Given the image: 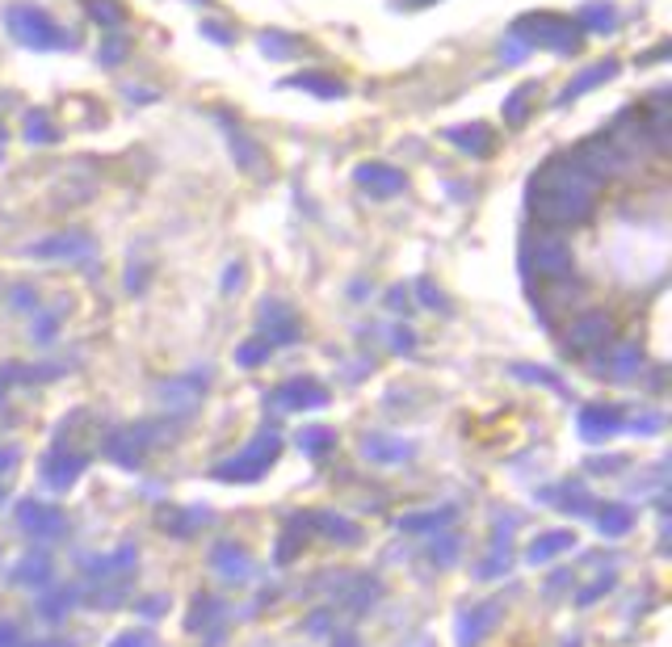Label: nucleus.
I'll use <instances>...</instances> for the list:
<instances>
[{
    "mask_svg": "<svg viewBox=\"0 0 672 647\" xmlns=\"http://www.w3.org/2000/svg\"><path fill=\"white\" fill-rule=\"evenodd\" d=\"M517 38L526 47H546V51H576L580 43L576 22H564V17H526L517 26Z\"/></svg>",
    "mask_w": 672,
    "mask_h": 647,
    "instance_id": "3",
    "label": "nucleus"
},
{
    "mask_svg": "<svg viewBox=\"0 0 672 647\" xmlns=\"http://www.w3.org/2000/svg\"><path fill=\"white\" fill-rule=\"evenodd\" d=\"M526 97H530V93H526V89H517V93L509 97V106H505V118H512V122H517V118L526 114Z\"/></svg>",
    "mask_w": 672,
    "mask_h": 647,
    "instance_id": "12",
    "label": "nucleus"
},
{
    "mask_svg": "<svg viewBox=\"0 0 672 647\" xmlns=\"http://www.w3.org/2000/svg\"><path fill=\"white\" fill-rule=\"evenodd\" d=\"M9 30H13V38H17V43H26V47H34V51L72 47V34H63V30L55 26L47 13L26 9V4H13V9H9Z\"/></svg>",
    "mask_w": 672,
    "mask_h": 647,
    "instance_id": "2",
    "label": "nucleus"
},
{
    "mask_svg": "<svg viewBox=\"0 0 672 647\" xmlns=\"http://www.w3.org/2000/svg\"><path fill=\"white\" fill-rule=\"evenodd\" d=\"M55 136H59V131L47 127V118H43V114H30V127H26L30 143H55Z\"/></svg>",
    "mask_w": 672,
    "mask_h": 647,
    "instance_id": "10",
    "label": "nucleus"
},
{
    "mask_svg": "<svg viewBox=\"0 0 672 647\" xmlns=\"http://www.w3.org/2000/svg\"><path fill=\"white\" fill-rule=\"evenodd\" d=\"M580 17H592L589 30H614V9L610 4H589Z\"/></svg>",
    "mask_w": 672,
    "mask_h": 647,
    "instance_id": "11",
    "label": "nucleus"
},
{
    "mask_svg": "<svg viewBox=\"0 0 672 647\" xmlns=\"http://www.w3.org/2000/svg\"><path fill=\"white\" fill-rule=\"evenodd\" d=\"M89 13H93V17H106L102 26H109V30H118V22H122V9H118L114 0H89Z\"/></svg>",
    "mask_w": 672,
    "mask_h": 647,
    "instance_id": "9",
    "label": "nucleus"
},
{
    "mask_svg": "<svg viewBox=\"0 0 672 647\" xmlns=\"http://www.w3.org/2000/svg\"><path fill=\"white\" fill-rule=\"evenodd\" d=\"M614 72H618L614 63H597V68H589L585 77H576V81L567 84V93H564V97H559V102H567V97H580V93H589L592 84H597V81H610Z\"/></svg>",
    "mask_w": 672,
    "mask_h": 647,
    "instance_id": "6",
    "label": "nucleus"
},
{
    "mask_svg": "<svg viewBox=\"0 0 672 647\" xmlns=\"http://www.w3.org/2000/svg\"><path fill=\"white\" fill-rule=\"evenodd\" d=\"M261 47H266L273 59H286L291 51H298L295 38H286V34H261Z\"/></svg>",
    "mask_w": 672,
    "mask_h": 647,
    "instance_id": "8",
    "label": "nucleus"
},
{
    "mask_svg": "<svg viewBox=\"0 0 672 647\" xmlns=\"http://www.w3.org/2000/svg\"><path fill=\"white\" fill-rule=\"evenodd\" d=\"M102 55H106V63H122V43L114 38V43H109V47H106Z\"/></svg>",
    "mask_w": 672,
    "mask_h": 647,
    "instance_id": "13",
    "label": "nucleus"
},
{
    "mask_svg": "<svg viewBox=\"0 0 672 647\" xmlns=\"http://www.w3.org/2000/svg\"><path fill=\"white\" fill-rule=\"evenodd\" d=\"M450 143H458L462 152H471V156H484V152H492V131H484V127H471V131H450Z\"/></svg>",
    "mask_w": 672,
    "mask_h": 647,
    "instance_id": "5",
    "label": "nucleus"
},
{
    "mask_svg": "<svg viewBox=\"0 0 672 647\" xmlns=\"http://www.w3.org/2000/svg\"><path fill=\"white\" fill-rule=\"evenodd\" d=\"M357 181H362V186H378V193H396V189H403V177L391 168V164H366V168H357Z\"/></svg>",
    "mask_w": 672,
    "mask_h": 647,
    "instance_id": "4",
    "label": "nucleus"
},
{
    "mask_svg": "<svg viewBox=\"0 0 672 647\" xmlns=\"http://www.w3.org/2000/svg\"><path fill=\"white\" fill-rule=\"evenodd\" d=\"M534 211L555 223H576L592 211V173L564 156L551 161L534 177Z\"/></svg>",
    "mask_w": 672,
    "mask_h": 647,
    "instance_id": "1",
    "label": "nucleus"
},
{
    "mask_svg": "<svg viewBox=\"0 0 672 647\" xmlns=\"http://www.w3.org/2000/svg\"><path fill=\"white\" fill-rule=\"evenodd\" d=\"M298 89H311V93H320V97H341L345 89H341V81H328V77H298Z\"/></svg>",
    "mask_w": 672,
    "mask_h": 647,
    "instance_id": "7",
    "label": "nucleus"
}]
</instances>
